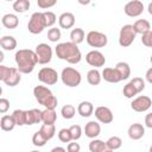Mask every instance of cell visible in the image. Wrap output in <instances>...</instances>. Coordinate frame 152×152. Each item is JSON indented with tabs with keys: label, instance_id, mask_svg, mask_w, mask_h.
I'll return each instance as SVG.
<instances>
[{
	"label": "cell",
	"instance_id": "6da1fadb",
	"mask_svg": "<svg viewBox=\"0 0 152 152\" xmlns=\"http://www.w3.org/2000/svg\"><path fill=\"white\" fill-rule=\"evenodd\" d=\"M14 61L17 63V69L20 74H31L38 63L36 52L30 49L18 50L14 55Z\"/></svg>",
	"mask_w": 152,
	"mask_h": 152
},
{
	"label": "cell",
	"instance_id": "7a4b0ae2",
	"mask_svg": "<svg viewBox=\"0 0 152 152\" xmlns=\"http://www.w3.org/2000/svg\"><path fill=\"white\" fill-rule=\"evenodd\" d=\"M55 52L59 59L66 61L70 64H77L82 59L81 50L72 42H64L57 44V46L55 48Z\"/></svg>",
	"mask_w": 152,
	"mask_h": 152
},
{
	"label": "cell",
	"instance_id": "3957f363",
	"mask_svg": "<svg viewBox=\"0 0 152 152\" xmlns=\"http://www.w3.org/2000/svg\"><path fill=\"white\" fill-rule=\"evenodd\" d=\"M33 95L37 102L48 109H55L58 104L57 97L45 86H36L33 88Z\"/></svg>",
	"mask_w": 152,
	"mask_h": 152
},
{
	"label": "cell",
	"instance_id": "277c9868",
	"mask_svg": "<svg viewBox=\"0 0 152 152\" xmlns=\"http://www.w3.org/2000/svg\"><path fill=\"white\" fill-rule=\"evenodd\" d=\"M61 80H62L64 86L70 87V88H75V87L81 84L82 76H81V72L78 70H76L75 68L66 66L61 72Z\"/></svg>",
	"mask_w": 152,
	"mask_h": 152
},
{
	"label": "cell",
	"instance_id": "5b68a950",
	"mask_svg": "<svg viewBox=\"0 0 152 152\" xmlns=\"http://www.w3.org/2000/svg\"><path fill=\"white\" fill-rule=\"evenodd\" d=\"M46 27V23H45V18H44V13L43 12H34L28 23H27V28L32 34H39L44 31V28Z\"/></svg>",
	"mask_w": 152,
	"mask_h": 152
},
{
	"label": "cell",
	"instance_id": "8992f818",
	"mask_svg": "<svg viewBox=\"0 0 152 152\" xmlns=\"http://www.w3.org/2000/svg\"><path fill=\"white\" fill-rule=\"evenodd\" d=\"M135 36H137V33L134 31L133 25H131V24L124 25L120 30V33H119V44H120V46L128 48L129 45H132V43L135 39Z\"/></svg>",
	"mask_w": 152,
	"mask_h": 152
},
{
	"label": "cell",
	"instance_id": "52a82bcc",
	"mask_svg": "<svg viewBox=\"0 0 152 152\" xmlns=\"http://www.w3.org/2000/svg\"><path fill=\"white\" fill-rule=\"evenodd\" d=\"M38 80L45 86H53L58 81V74L53 68L44 66L38 71Z\"/></svg>",
	"mask_w": 152,
	"mask_h": 152
},
{
	"label": "cell",
	"instance_id": "ba28073f",
	"mask_svg": "<svg viewBox=\"0 0 152 152\" xmlns=\"http://www.w3.org/2000/svg\"><path fill=\"white\" fill-rule=\"evenodd\" d=\"M86 40L91 48H104L108 43L107 36L100 31H89L87 33Z\"/></svg>",
	"mask_w": 152,
	"mask_h": 152
},
{
	"label": "cell",
	"instance_id": "9c48e42d",
	"mask_svg": "<svg viewBox=\"0 0 152 152\" xmlns=\"http://www.w3.org/2000/svg\"><path fill=\"white\" fill-rule=\"evenodd\" d=\"M36 55H37V58H38V64H48L51 62V58H52V49L49 44L46 43H40L36 46V50H34Z\"/></svg>",
	"mask_w": 152,
	"mask_h": 152
},
{
	"label": "cell",
	"instance_id": "30bf717a",
	"mask_svg": "<svg viewBox=\"0 0 152 152\" xmlns=\"http://www.w3.org/2000/svg\"><path fill=\"white\" fill-rule=\"evenodd\" d=\"M151 106H152V100L146 95H140L131 102V108L138 113L148 110L151 108Z\"/></svg>",
	"mask_w": 152,
	"mask_h": 152
},
{
	"label": "cell",
	"instance_id": "8fae6325",
	"mask_svg": "<svg viewBox=\"0 0 152 152\" xmlns=\"http://www.w3.org/2000/svg\"><path fill=\"white\" fill-rule=\"evenodd\" d=\"M86 62L90 66H94L96 69V68H100V66H103L104 65L106 57H104V55L101 51H99V50H91V51H89L86 55Z\"/></svg>",
	"mask_w": 152,
	"mask_h": 152
},
{
	"label": "cell",
	"instance_id": "7c38bea8",
	"mask_svg": "<svg viewBox=\"0 0 152 152\" xmlns=\"http://www.w3.org/2000/svg\"><path fill=\"white\" fill-rule=\"evenodd\" d=\"M124 12L126 15L131 17V18H135L139 17L142 12H144V4L140 0H132L128 1L125 7H124Z\"/></svg>",
	"mask_w": 152,
	"mask_h": 152
},
{
	"label": "cell",
	"instance_id": "4fadbf2b",
	"mask_svg": "<svg viewBox=\"0 0 152 152\" xmlns=\"http://www.w3.org/2000/svg\"><path fill=\"white\" fill-rule=\"evenodd\" d=\"M94 114H95V118L97 119V121H100L101 124H110L114 120V115H113L112 110L104 106L96 107Z\"/></svg>",
	"mask_w": 152,
	"mask_h": 152
},
{
	"label": "cell",
	"instance_id": "5bb4252c",
	"mask_svg": "<svg viewBox=\"0 0 152 152\" xmlns=\"http://www.w3.org/2000/svg\"><path fill=\"white\" fill-rule=\"evenodd\" d=\"M127 134L129 137V139L132 140H139L145 135V127L141 124H132L128 129H127Z\"/></svg>",
	"mask_w": 152,
	"mask_h": 152
},
{
	"label": "cell",
	"instance_id": "9a60e30c",
	"mask_svg": "<svg viewBox=\"0 0 152 152\" xmlns=\"http://www.w3.org/2000/svg\"><path fill=\"white\" fill-rule=\"evenodd\" d=\"M101 75H102V78L108 83H119L121 81V77L115 68H104Z\"/></svg>",
	"mask_w": 152,
	"mask_h": 152
},
{
	"label": "cell",
	"instance_id": "2e32d148",
	"mask_svg": "<svg viewBox=\"0 0 152 152\" xmlns=\"http://www.w3.org/2000/svg\"><path fill=\"white\" fill-rule=\"evenodd\" d=\"M100 133H101V126H100L99 122L89 121L88 124H86V126H84L86 137H88L90 139H96V137H99Z\"/></svg>",
	"mask_w": 152,
	"mask_h": 152
},
{
	"label": "cell",
	"instance_id": "e0dca14e",
	"mask_svg": "<svg viewBox=\"0 0 152 152\" xmlns=\"http://www.w3.org/2000/svg\"><path fill=\"white\" fill-rule=\"evenodd\" d=\"M58 24L61 28H71L75 25V15L71 12H64L58 18Z\"/></svg>",
	"mask_w": 152,
	"mask_h": 152
},
{
	"label": "cell",
	"instance_id": "ac0fdd59",
	"mask_svg": "<svg viewBox=\"0 0 152 152\" xmlns=\"http://www.w3.org/2000/svg\"><path fill=\"white\" fill-rule=\"evenodd\" d=\"M20 81H21V74L19 72V70L17 68H11L8 76L2 82L8 87H15L17 84H19Z\"/></svg>",
	"mask_w": 152,
	"mask_h": 152
},
{
	"label": "cell",
	"instance_id": "d6986e66",
	"mask_svg": "<svg viewBox=\"0 0 152 152\" xmlns=\"http://www.w3.org/2000/svg\"><path fill=\"white\" fill-rule=\"evenodd\" d=\"M42 122V110L37 108H32L30 110H26V125L31 126L34 124Z\"/></svg>",
	"mask_w": 152,
	"mask_h": 152
},
{
	"label": "cell",
	"instance_id": "ffe728a7",
	"mask_svg": "<svg viewBox=\"0 0 152 152\" xmlns=\"http://www.w3.org/2000/svg\"><path fill=\"white\" fill-rule=\"evenodd\" d=\"M133 27H134L135 33L137 34H141V36H144V34H146L147 32L151 31V24L146 19H138V20H135L134 24H133Z\"/></svg>",
	"mask_w": 152,
	"mask_h": 152
},
{
	"label": "cell",
	"instance_id": "44dd1931",
	"mask_svg": "<svg viewBox=\"0 0 152 152\" xmlns=\"http://www.w3.org/2000/svg\"><path fill=\"white\" fill-rule=\"evenodd\" d=\"M77 113L82 118H89L94 113V106H93V103L89 102V101H82L77 106Z\"/></svg>",
	"mask_w": 152,
	"mask_h": 152
},
{
	"label": "cell",
	"instance_id": "7402d4cb",
	"mask_svg": "<svg viewBox=\"0 0 152 152\" xmlns=\"http://www.w3.org/2000/svg\"><path fill=\"white\" fill-rule=\"evenodd\" d=\"M1 23H2V25L6 28L13 30V28H15L19 25V18L15 14H13V13H7V14H5L2 17Z\"/></svg>",
	"mask_w": 152,
	"mask_h": 152
},
{
	"label": "cell",
	"instance_id": "603a6c76",
	"mask_svg": "<svg viewBox=\"0 0 152 152\" xmlns=\"http://www.w3.org/2000/svg\"><path fill=\"white\" fill-rule=\"evenodd\" d=\"M15 126H17V125H15V121H14L12 114H11V115H2V116H1V119H0V127H1L2 131L10 132V131H12Z\"/></svg>",
	"mask_w": 152,
	"mask_h": 152
},
{
	"label": "cell",
	"instance_id": "cb8c5ba5",
	"mask_svg": "<svg viewBox=\"0 0 152 152\" xmlns=\"http://www.w3.org/2000/svg\"><path fill=\"white\" fill-rule=\"evenodd\" d=\"M0 45L4 50L11 51L17 48V40L13 36H4L0 38Z\"/></svg>",
	"mask_w": 152,
	"mask_h": 152
},
{
	"label": "cell",
	"instance_id": "d4e9b609",
	"mask_svg": "<svg viewBox=\"0 0 152 152\" xmlns=\"http://www.w3.org/2000/svg\"><path fill=\"white\" fill-rule=\"evenodd\" d=\"M56 120H57V114H56L55 109H48V108H45L44 110H42V122L43 124L55 125Z\"/></svg>",
	"mask_w": 152,
	"mask_h": 152
},
{
	"label": "cell",
	"instance_id": "484cf974",
	"mask_svg": "<svg viewBox=\"0 0 152 152\" xmlns=\"http://www.w3.org/2000/svg\"><path fill=\"white\" fill-rule=\"evenodd\" d=\"M115 69H116V71L119 72L120 77H121V81L127 80V78L131 76V66H129V64L126 63V62H119V63H116Z\"/></svg>",
	"mask_w": 152,
	"mask_h": 152
},
{
	"label": "cell",
	"instance_id": "4316f807",
	"mask_svg": "<svg viewBox=\"0 0 152 152\" xmlns=\"http://www.w3.org/2000/svg\"><path fill=\"white\" fill-rule=\"evenodd\" d=\"M102 80V75L97 69H91L87 74V81L90 86H99Z\"/></svg>",
	"mask_w": 152,
	"mask_h": 152
},
{
	"label": "cell",
	"instance_id": "83f0119b",
	"mask_svg": "<svg viewBox=\"0 0 152 152\" xmlns=\"http://www.w3.org/2000/svg\"><path fill=\"white\" fill-rule=\"evenodd\" d=\"M84 38H86V33H84V31L82 28L76 27V28H72L71 30V32H70V39H71V42L74 44L77 45V44L82 43L84 40Z\"/></svg>",
	"mask_w": 152,
	"mask_h": 152
},
{
	"label": "cell",
	"instance_id": "f1b7e54d",
	"mask_svg": "<svg viewBox=\"0 0 152 152\" xmlns=\"http://www.w3.org/2000/svg\"><path fill=\"white\" fill-rule=\"evenodd\" d=\"M107 150V145L104 141L100 139H93L89 142V151L90 152H103Z\"/></svg>",
	"mask_w": 152,
	"mask_h": 152
},
{
	"label": "cell",
	"instance_id": "f546056e",
	"mask_svg": "<svg viewBox=\"0 0 152 152\" xmlns=\"http://www.w3.org/2000/svg\"><path fill=\"white\" fill-rule=\"evenodd\" d=\"M12 116H13L17 126H24V125H26V110L15 109L12 113Z\"/></svg>",
	"mask_w": 152,
	"mask_h": 152
},
{
	"label": "cell",
	"instance_id": "4dcf8cb0",
	"mask_svg": "<svg viewBox=\"0 0 152 152\" xmlns=\"http://www.w3.org/2000/svg\"><path fill=\"white\" fill-rule=\"evenodd\" d=\"M31 4L28 0H15L13 2V10L17 13H24L30 8Z\"/></svg>",
	"mask_w": 152,
	"mask_h": 152
},
{
	"label": "cell",
	"instance_id": "1f68e13d",
	"mask_svg": "<svg viewBox=\"0 0 152 152\" xmlns=\"http://www.w3.org/2000/svg\"><path fill=\"white\" fill-rule=\"evenodd\" d=\"M39 131H40V132L44 134V137H45L48 140L52 139V138L55 137V134H56V127H55V125H48V124H43Z\"/></svg>",
	"mask_w": 152,
	"mask_h": 152
},
{
	"label": "cell",
	"instance_id": "d6a6232c",
	"mask_svg": "<svg viewBox=\"0 0 152 152\" xmlns=\"http://www.w3.org/2000/svg\"><path fill=\"white\" fill-rule=\"evenodd\" d=\"M106 145H107V148L108 150H112V151H115L118 148H120L122 146V140L120 137H116V135H113L110 137L107 141H106Z\"/></svg>",
	"mask_w": 152,
	"mask_h": 152
},
{
	"label": "cell",
	"instance_id": "836d02e7",
	"mask_svg": "<svg viewBox=\"0 0 152 152\" xmlns=\"http://www.w3.org/2000/svg\"><path fill=\"white\" fill-rule=\"evenodd\" d=\"M61 114H62V116H63L64 119L70 120V119H72V118L75 116V114H76V108H75L72 104H64V106L62 107V109H61Z\"/></svg>",
	"mask_w": 152,
	"mask_h": 152
},
{
	"label": "cell",
	"instance_id": "e575fe53",
	"mask_svg": "<svg viewBox=\"0 0 152 152\" xmlns=\"http://www.w3.org/2000/svg\"><path fill=\"white\" fill-rule=\"evenodd\" d=\"M46 142H48V139L44 137V134H43L40 131H37V132L32 135V144H33L34 146L42 147V146H44Z\"/></svg>",
	"mask_w": 152,
	"mask_h": 152
},
{
	"label": "cell",
	"instance_id": "d590c367",
	"mask_svg": "<svg viewBox=\"0 0 152 152\" xmlns=\"http://www.w3.org/2000/svg\"><path fill=\"white\" fill-rule=\"evenodd\" d=\"M62 37V33H61V30L57 28V27H51L49 31H48V39L52 43H56L61 39Z\"/></svg>",
	"mask_w": 152,
	"mask_h": 152
},
{
	"label": "cell",
	"instance_id": "8d00e7d4",
	"mask_svg": "<svg viewBox=\"0 0 152 152\" xmlns=\"http://www.w3.org/2000/svg\"><path fill=\"white\" fill-rule=\"evenodd\" d=\"M122 93H124V96L127 97V99H133V97L138 94V91L135 90V88L133 87V84H132L131 82H128V83L124 87Z\"/></svg>",
	"mask_w": 152,
	"mask_h": 152
},
{
	"label": "cell",
	"instance_id": "74e56055",
	"mask_svg": "<svg viewBox=\"0 0 152 152\" xmlns=\"http://www.w3.org/2000/svg\"><path fill=\"white\" fill-rule=\"evenodd\" d=\"M58 139L62 142H70L72 140L70 129L69 128H62V129H59V132H58Z\"/></svg>",
	"mask_w": 152,
	"mask_h": 152
},
{
	"label": "cell",
	"instance_id": "f35d334b",
	"mask_svg": "<svg viewBox=\"0 0 152 152\" xmlns=\"http://www.w3.org/2000/svg\"><path fill=\"white\" fill-rule=\"evenodd\" d=\"M44 13V18H45V23H46V27H52L57 20V17L53 12L51 11H46V12H43Z\"/></svg>",
	"mask_w": 152,
	"mask_h": 152
},
{
	"label": "cell",
	"instance_id": "ab89813d",
	"mask_svg": "<svg viewBox=\"0 0 152 152\" xmlns=\"http://www.w3.org/2000/svg\"><path fill=\"white\" fill-rule=\"evenodd\" d=\"M129 82L133 84V87L135 88V90L138 91V94L141 93V91L145 89V81H144L141 77H134V78H132Z\"/></svg>",
	"mask_w": 152,
	"mask_h": 152
},
{
	"label": "cell",
	"instance_id": "60d3db41",
	"mask_svg": "<svg viewBox=\"0 0 152 152\" xmlns=\"http://www.w3.org/2000/svg\"><path fill=\"white\" fill-rule=\"evenodd\" d=\"M69 129H70V133H71V137H72V140L74 141L78 140L81 138V135H82V128H81L80 125H72V126L69 127Z\"/></svg>",
	"mask_w": 152,
	"mask_h": 152
},
{
	"label": "cell",
	"instance_id": "b9f144b4",
	"mask_svg": "<svg viewBox=\"0 0 152 152\" xmlns=\"http://www.w3.org/2000/svg\"><path fill=\"white\" fill-rule=\"evenodd\" d=\"M57 4L56 0H37V5L38 7L43 8V10H46V8H50L52 6H55Z\"/></svg>",
	"mask_w": 152,
	"mask_h": 152
},
{
	"label": "cell",
	"instance_id": "7bdbcfd3",
	"mask_svg": "<svg viewBox=\"0 0 152 152\" xmlns=\"http://www.w3.org/2000/svg\"><path fill=\"white\" fill-rule=\"evenodd\" d=\"M141 43L147 48H152V31L141 36Z\"/></svg>",
	"mask_w": 152,
	"mask_h": 152
},
{
	"label": "cell",
	"instance_id": "ee69618b",
	"mask_svg": "<svg viewBox=\"0 0 152 152\" xmlns=\"http://www.w3.org/2000/svg\"><path fill=\"white\" fill-rule=\"evenodd\" d=\"M8 109H10V101L5 97H1L0 99V113L5 114Z\"/></svg>",
	"mask_w": 152,
	"mask_h": 152
},
{
	"label": "cell",
	"instance_id": "f6af8a7d",
	"mask_svg": "<svg viewBox=\"0 0 152 152\" xmlns=\"http://www.w3.org/2000/svg\"><path fill=\"white\" fill-rule=\"evenodd\" d=\"M80 151H81V146L76 141H70L66 146V152H80Z\"/></svg>",
	"mask_w": 152,
	"mask_h": 152
},
{
	"label": "cell",
	"instance_id": "bcb514c9",
	"mask_svg": "<svg viewBox=\"0 0 152 152\" xmlns=\"http://www.w3.org/2000/svg\"><path fill=\"white\" fill-rule=\"evenodd\" d=\"M10 70H11L10 66H6V65H4V64L0 65V80H1V81H4V80L8 76Z\"/></svg>",
	"mask_w": 152,
	"mask_h": 152
},
{
	"label": "cell",
	"instance_id": "7dc6e473",
	"mask_svg": "<svg viewBox=\"0 0 152 152\" xmlns=\"http://www.w3.org/2000/svg\"><path fill=\"white\" fill-rule=\"evenodd\" d=\"M145 126L147 128H152V113H148L145 116Z\"/></svg>",
	"mask_w": 152,
	"mask_h": 152
},
{
	"label": "cell",
	"instance_id": "c3c4849f",
	"mask_svg": "<svg viewBox=\"0 0 152 152\" xmlns=\"http://www.w3.org/2000/svg\"><path fill=\"white\" fill-rule=\"evenodd\" d=\"M145 77H146V81L152 84V66L150 69H147V71L145 74Z\"/></svg>",
	"mask_w": 152,
	"mask_h": 152
},
{
	"label": "cell",
	"instance_id": "681fc988",
	"mask_svg": "<svg viewBox=\"0 0 152 152\" xmlns=\"http://www.w3.org/2000/svg\"><path fill=\"white\" fill-rule=\"evenodd\" d=\"M50 152H66V150H65L64 147H62V146H56V147H53Z\"/></svg>",
	"mask_w": 152,
	"mask_h": 152
},
{
	"label": "cell",
	"instance_id": "f907efd6",
	"mask_svg": "<svg viewBox=\"0 0 152 152\" xmlns=\"http://www.w3.org/2000/svg\"><path fill=\"white\" fill-rule=\"evenodd\" d=\"M147 11H148V13L152 15V1L148 4V6H147Z\"/></svg>",
	"mask_w": 152,
	"mask_h": 152
},
{
	"label": "cell",
	"instance_id": "816d5d0a",
	"mask_svg": "<svg viewBox=\"0 0 152 152\" xmlns=\"http://www.w3.org/2000/svg\"><path fill=\"white\" fill-rule=\"evenodd\" d=\"M103 152H114V151H112V150H108V148H107V150H106V151H103Z\"/></svg>",
	"mask_w": 152,
	"mask_h": 152
},
{
	"label": "cell",
	"instance_id": "f5cc1de1",
	"mask_svg": "<svg viewBox=\"0 0 152 152\" xmlns=\"http://www.w3.org/2000/svg\"><path fill=\"white\" fill-rule=\"evenodd\" d=\"M148 151H150V152H152V145L150 146V150H148Z\"/></svg>",
	"mask_w": 152,
	"mask_h": 152
},
{
	"label": "cell",
	"instance_id": "db71d44e",
	"mask_svg": "<svg viewBox=\"0 0 152 152\" xmlns=\"http://www.w3.org/2000/svg\"><path fill=\"white\" fill-rule=\"evenodd\" d=\"M31 152H40V151H37V150H33V151H31Z\"/></svg>",
	"mask_w": 152,
	"mask_h": 152
},
{
	"label": "cell",
	"instance_id": "11a10c76",
	"mask_svg": "<svg viewBox=\"0 0 152 152\" xmlns=\"http://www.w3.org/2000/svg\"><path fill=\"white\" fill-rule=\"evenodd\" d=\"M150 61H151V63H152V56H151V58H150Z\"/></svg>",
	"mask_w": 152,
	"mask_h": 152
}]
</instances>
